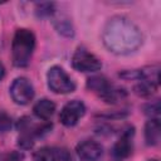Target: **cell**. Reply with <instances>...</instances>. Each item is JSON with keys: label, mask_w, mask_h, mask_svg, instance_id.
<instances>
[{"label": "cell", "mask_w": 161, "mask_h": 161, "mask_svg": "<svg viewBox=\"0 0 161 161\" xmlns=\"http://www.w3.org/2000/svg\"><path fill=\"white\" fill-rule=\"evenodd\" d=\"M158 86H155L150 82H146V80H140L138 84H136L133 87V91L137 96H141V97H150L156 89H157Z\"/></svg>", "instance_id": "cell-14"}, {"label": "cell", "mask_w": 161, "mask_h": 161, "mask_svg": "<svg viewBox=\"0 0 161 161\" xmlns=\"http://www.w3.org/2000/svg\"><path fill=\"white\" fill-rule=\"evenodd\" d=\"M33 112L34 114L39 118V119H43V121H48L55 112V104L53 101L50 99H47V98H43L40 101H38L34 107H33Z\"/></svg>", "instance_id": "cell-13"}, {"label": "cell", "mask_w": 161, "mask_h": 161, "mask_svg": "<svg viewBox=\"0 0 161 161\" xmlns=\"http://www.w3.org/2000/svg\"><path fill=\"white\" fill-rule=\"evenodd\" d=\"M106 48L116 54H130L140 48L142 34L137 25L125 16H113L108 20L102 34Z\"/></svg>", "instance_id": "cell-1"}, {"label": "cell", "mask_w": 161, "mask_h": 161, "mask_svg": "<svg viewBox=\"0 0 161 161\" xmlns=\"http://www.w3.org/2000/svg\"><path fill=\"white\" fill-rule=\"evenodd\" d=\"M161 136V125L158 117L151 118L145 126V140L148 146H155L160 142Z\"/></svg>", "instance_id": "cell-12"}, {"label": "cell", "mask_w": 161, "mask_h": 161, "mask_svg": "<svg viewBox=\"0 0 161 161\" xmlns=\"http://www.w3.org/2000/svg\"><path fill=\"white\" fill-rule=\"evenodd\" d=\"M54 26L64 36H73V34H74L73 26L68 19H60V20L54 21Z\"/></svg>", "instance_id": "cell-15"}, {"label": "cell", "mask_w": 161, "mask_h": 161, "mask_svg": "<svg viewBox=\"0 0 161 161\" xmlns=\"http://www.w3.org/2000/svg\"><path fill=\"white\" fill-rule=\"evenodd\" d=\"M77 155L83 161H97L103 155V147L101 143L93 140H86L77 145Z\"/></svg>", "instance_id": "cell-9"}, {"label": "cell", "mask_w": 161, "mask_h": 161, "mask_svg": "<svg viewBox=\"0 0 161 161\" xmlns=\"http://www.w3.org/2000/svg\"><path fill=\"white\" fill-rule=\"evenodd\" d=\"M35 48V35L29 29H18L11 43V60L15 67H26Z\"/></svg>", "instance_id": "cell-2"}, {"label": "cell", "mask_w": 161, "mask_h": 161, "mask_svg": "<svg viewBox=\"0 0 161 161\" xmlns=\"http://www.w3.org/2000/svg\"><path fill=\"white\" fill-rule=\"evenodd\" d=\"M54 13L53 3H39L36 4V14L38 16H50Z\"/></svg>", "instance_id": "cell-16"}, {"label": "cell", "mask_w": 161, "mask_h": 161, "mask_svg": "<svg viewBox=\"0 0 161 161\" xmlns=\"http://www.w3.org/2000/svg\"><path fill=\"white\" fill-rule=\"evenodd\" d=\"M86 113V106L82 101L73 99L64 104V107L60 111L59 121L65 127H73L78 123V121L84 116Z\"/></svg>", "instance_id": "cell-8"}, {"label": "cell", "mask_w": 161, "mask_h": 161, "mask_svg": "<svg viewBox=\"0 0 161 161\" xmlns=\"http://www.w3.org/2000/svg\"><path fill=\"white\" fill-rule=\"evenodd\" d=\"M4 75H5V68H4V65L0 63V80L4 78Z\"/></svg>", "instance_id": "cell-20"}, {"label": "cell", "mask_w": 161, "mask_h": 161, "mask_svg": "<svg viewBox=\"0 0 161 161\" xmlns=\"http://www.w3.org/2000/svg\"><path fill=\"white\" fill-rule=\"evenodd\" d=\"M146 113L147 114H156L158 117V111H160V104H158V101H155L152 104H148L146 107Z\"/></svg>", "instance_id": "cell-19"}, {"label": "cell", "mask_w": 161, "mask_h": 161, "mask_svg": "<svg viewBox=\"0 0 161 161\" xmlns=\"http://www.w3.org/2000/svg\"><path fill=\"white\" fill-rule=\"evenodd\" d=\"M33 158L34 161H60V160H69V156L64 150L42 147L34 152Z\"/></svg>", "instance_id": "cell-11"}, {"label": "cell", "mask_w": 161, "mask_h": 161, "mask_svg": "<svg viewBox=\"0 0 161 161\" xmlns=\"http://www.w3.org/2000/svg\"><path fill=\"white\" fill-rule=\"evenodd\" d=\"M132 136H133V128L130 127L127 128L121 137L118 138V141L114 143L112 153L116 158L118 160H123L131 156L132 153Z\"/></svg>", "instance_id": "cell-10"}, {"label": "cell", "mask_w": 161, "mask_h": 161, "mask_svg": "<svg viewBox=\"0 0 161 161\" xmlns=\"http://www.w3.org/2000/svg\"><path fill=\"white\" fill-rule=\"evenodd\" d=\"M72 65L75 70L83 72V73L97 72L102 68L101 60L83 47H79L74 52V54L72 57Z\"/></svg>", "instance_id": "cell-6"}, {"label": "cell", "mask_w": 161, "mask_h": 161, "mask_svg": "<svg viewBox=\"0 0 161 161\" xmlns=\"http://www.w3.org/2000/svg\"><path fill=\"white\" fill-rule=\"evenodd\" d=\"M87 87H88V89L97 93L107 103H116V102L121 101L123 97H126V92L123 89L114 87L102 75H96V77L88 78Z\"/></svg>", "instance_id": "cell-4"}, {"label": "cell", "mask_w": 161, "mask_h": 161, "mask_svg": "<svg viewBox=\"0 0 161 161\" xmlns=\"http://www.w3.org/2000/svg\"><path fill=\"white\" fill-rule=\"evenodd\" d=\"M11 117L4 112L0 111V132H8L11 128Z\"/></svg>", "instance_id": "cell-17"}, {"label": "cell", "mask_w": 161, "mask_h": 161, "mask_svg": "<svg viewBox=\"0 0 161 161\" xmlns=\"http://www.w3.org/2000/svg\"><path fill=\"white\" fill-rule=\"evenodd\" d=\"M16 128L20 133L19 136V146L23 148H30L34 145V138L43 136L49 132L52 128V123H33L29 117H23L18 121Z\"/></svg>", "instance_id": "cell-3"}, {"label": "cell", "mask_w": 161, "mask_h": 161, "mask_svg": "<svg viewBox=\"0 0 161 161\" xmlns=\"http://www.w3.org/2000/svg\"><path fill=\"white\" fill-rule=\"evenodd\" d=\"M10 94L15 103L18 104H28L34 97V87L31 82L25 77H19L14 79L10 86Z\"/></svg>", "instance_id": "cell-7"}, {"label": "cell", "mask_w": 161, "mask_h": 161, "mask_svg": "<svg viewBox=\"0 0 161 161\" xmlns=\"http://www.w3.org/2000/svg\"><path fill=\"white\" fill-rule=\"evenodd\" d=\"M47 79H48V87L54 93L65 94V93H70L75 89L74 82L72 80V78L65 73V70L62 67H58V65L52 67L48 70Z\"/></svg>", "instance_id": "cell-5"}, {"label": "cell", "mask_w": 161, "mask_h": 161, "mask_svg": "<svg viewBox=\"0 0 161 161\" xmlns=\"http://www.w3.org/2000/svg\"><path fill=\"white\" fill-rule=\"evenodd\" d=\"M24 158V155L19 151H11L3 156L1 161H21Z\"/></svg>", "instance_id": "cell-18"}, {"label": "cell", "mask_w": 161, "mask_h": 161, "mask_svg": "<svg viewBox=\"0 0 161 161\" xmlns=\"http://www.w3.org/2000/svg\"><path fill=\"white\" fill-rule=\"evenodd\" d=\"M148 161H158L157 158H152V160H148Z\"/></svg>", "instance_id": "cell-21"}]
</instances>
